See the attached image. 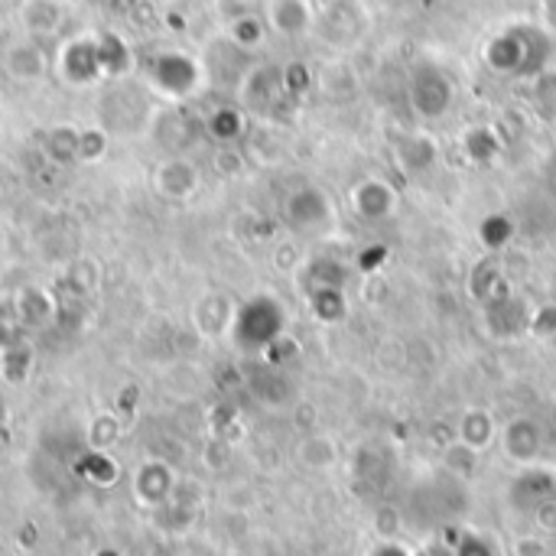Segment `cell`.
<instances>
[{"label":"cell","instance_id":"obj_1","mask_svg":"<svg viewBox=\"0 0 556 556\" xmlns=\"http://www.w3.org/2000/svg\"><path fill=\"white\" fill-rule=\"evenodd\" d=\"M199 65L182 55V52H160L153 62H150V88L163 91L166 98H182L179 94V85L182 91H195L199 85Z\"/></svg>","mask_w":556,"mask_h":556},{"label":"cell","instance_id":"obj_2","mask_svg":"<svg viewBox=\"0 0 556 556\" xmlns=\"http://www.w3.org/2000/svg\"><path fill=\"white\" fill-rule=\"evenodd\" d=\"M410 98H414V108L424 117H440V114H446V108L453 101V81L437 65H424L414 75Z\"/></svg>","mask_w":556,"mask_h":556},{"label":"cell","instance_id":"obj_3","mask_svg":"<svg viewBox=\"0 0 556 556\" xmlns=\"http://www.w3.org/2000/svg\"><path fill=\"white\" fill-rule=\"evenodd\" d=\"M59 72L75 85H91L104 78L101 59H98V36H78L59 52Z\"/></svg>","mask_w":556,"mask_h":556},{"label":"cell","instance_id":"obj_4","mask_svg":"<svg viewBox=\"0 0 556 556\" xmlns=\"http://www.w3.org/2000/svg\"><path fill=\"white\" fill-rule=\"evenodd\" d=\"M3 68H7V75L13 81H23V85L42 81L46 72H49V55H46V49H42L39 39H29L26 36V39H16L13 46H7Z\"/></svg>","mask_w":556,"mask_h":556},{"label":"cell","instance_id":"obj_5","mask_svg":"<svg viewBox=\"0 0 556 556\" xmlns=\"http://www.w3.org/2000/svg\"><path fill=\"white\" fill-rule=\"evenodd\" d=\"M508 498H511V508H518L521 515L531 518L541 505H547V502H554L556 498V479L551 472H544V469L528 466V472H521V476L511 482Z\"/></svg>","mask_w":556,"mask_h":556},{"label":"cell","instance_id":"obj_6","mask_svg":"<svg viewBox=\"0 0 556 556\" xmlns=\"http://www.w3.org/2000/svg\"><path fill=\"white\" fill-rule=\"evenodd\" d=\"M502 450L511 463L518 466H534L541 450H544V433L538 427V420L531 417H515L505 433H502Z\"/></svg>","mask_w":556,"mask_h":556},{"label":"cell","instance_id":"obj_7","mask_svg":"<svg viewBox=\"0 0 556 556\" xmlns=\"http://www.w3.org/2000/svg\"><path fill=\"white\" fill-rule=\"evenodd\" d=\"M153 186L163 199H173V202H186L195 189H199V169L182 160V156H173V160H163L153 173Z\"/></svg>","mask_w":556,"mask_h":556},{"label":"cell","instance_id":"obj_8","mask_svg":"<svg viewBox=\"0 0 556 556\" xmlns=\"http://www.w3.org/2000/svg\"><path fill=\"white\" fill-rule=\"evenodd\" d=\"M65 7L62 0H23L20 3V26L29 39H49L62 29Z\"/></svg>","mask_w":556,"mask_h":556},{"label":"cell","instance_id":"obj_9","mask_svg":"<svg viewBox=\"0 0 556 556\" xmlns=\"http://www.w3.org/2000/svg\"><path fill=\"white\" fill-rule=\"evenodd\" d=\"M267 23L280 36H303L313 26V7L306 0H270Z\"/></svg>","mask_w":556,"mask_h":556},{"label":"cell","instance_id":"obj_10","mask_svg":"<svg viewBox=\"0 0 556 556\" xmlns=\"http://www.w3.org/2000/svg\"><path fill=\"white\" fill-rule=\"evenodd\" d=\"M498 437V427L492 420V414L485 410H466L459 420V443H466L476 453H485Z\"/></svg>","mask_w":556,"mask_h":556},{"label":"cell","instance_id":"obj_11","mask_svg":"<svg viewBox=\"0 0 556 556\" xmlns=\"http://www.w3.org/2000/svg\"><path fill=\"white\" fill-rule=\"evenodd\" d=\"M355 208L365 215V218H381L394 208V192L388 182L381 179H368L355 189Z\"/></svg>","mask_w":556,"mask_h":556},{"label":"cell","instance_id":"obj_12","mask_svg":"<svg viewBox=\"0 0 556 556\" xmlns=\"http://www.w3.org/2000/svg\"><path fill=\"white\" fill-rule=\"evenodd\" d=\"M98 59H101L104 78H117V75H124L130 68V49L114 33H101L98 36Z\"/></svg>","mask_w":556,"mask_h":556},{"label":"cell","instance_id":"obj_13","mask_svg":"<svg viewBox=\"0 0 556 556\" xmlns=\"http://www.w3.org/2000/svg\"><path fill=\"white\" fill-rule=\"evenodd\" d=\"M296 456H300V463H303L306 469H329V466L339 459V450H336V443H332L329 437L316 433V437H306V440L300 443Z\"/></svg>","mask_w":556,"mask_h":556},{"label":"cell","instance_id":"obj_14","mask_svg":"<svg viewBox=\"0 0 556 556\" xmlns=\"http://www.w3.org/2000/svg\"><path fill=\"white\" fill-rule=\"evenodd\" d=\"M264 36H267V23L261 16L244 13V16H235L228 23V39L241 49H257L264 42Z\"/></svg>","mask_w":556,"mask_h":556},{"label":"cell","instance_id":"obj_15","mask_svg":"<svg viewBox=\"0 0 556 556\" xmlns=\"http://www.w3.org/2000/svg\"><path fill=\"white\" fill-rule=\"evenodd\" d=\"M78 137H81V130H75V127H68V124H59V127L49 130L46 150H49L55 160H78Z\"/></svg>","mask_w":556,"mask_h":556},{"label":"cell","instance_id":"obj_16","mask_svg":"<svg viewBox=\"0 0 556 556\" xmlns=\"http://www.w3.org/2000/svg\"><path fill=\"white\" fill-rule=\"evenodd\" d=\"M476 459H479V453H476V450H469L466 443H456V446H450V450H446V466L453 469V476L469 479V476L476 472Z\"/></svg>","mask_w":556,"mask_h":556},{"label":"cell","instance_id":"obj_17","mask_svg":"<svg viewBox=\"0 0 556 556\" xmlns=\"http://www.w3.org/2000/svg\"><path fill=\"white\" fill-rule=\"evenodd\" d=\"M453 556H495L492 547L482 541V538H463L456 547H453Z\"/></svg>","mask_w":556,"mask_h":556},{"label":"cell","instance_id":"obj_18","mask_svg":"<svg viewBox=\"0 0 556 556\" xmlns=\"http://www.w3.org/2000/svg\"><path fill=\"white\" fill-rule=\"evenodd\" d=\"M531 521H534L544 534H556V498L554 502H547V505H541V508L531 515Z\"/></svg>","mask_w":556,"mask_h":556},{"label":"cell","instance_id":"obj_19","mask_svg":"<svg viewBox=\"0 0 556 556\" xmlns=\"http://www.w3.org/2000/svg\"><path fill=\"white\" fill-rule=\"evenodd\" d=\"M515 556H547V544L541 538H521L515 544Z\"/></svg>","mask_w":556,"mask_h":556},{"label":"cell","instance_id":"obj_20","mask_svg":"<svg viewBox=\"0 0 556 556\" xmlns=\"http://www.w3.org/2000/svg\"><path fill=\"white\" fill-rule=\"evenodd\" d=\"M371 556H407V551L397 547V544H381L378 551H371Z\"/></svg>","mask_w":556,"mask_h":556},{"label":"cell","instance_id":"obj_21","mask_svg":"<svg viewBox=\"0 0 556 556\" xmlns=\"http://www.w3.org/2000/svg\"><path fill=\"white\" fill-rule=\"evenodd\" d=\"M420 556H453V551H446V547H427Z\"/></svg>","mask_w":556,"mask_h":556}]
</instances>
